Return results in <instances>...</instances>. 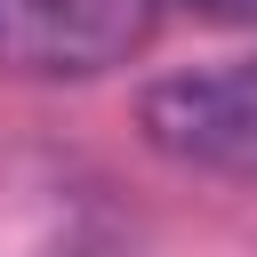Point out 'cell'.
<instances>
[{
  "mask_svg": "<svg viewBox=\"0 0 257 257\" xmlns=\"http://www.w3.org/2000/svg\"><path fill=\"white\" fill-rule=\"evenodd\" d=\"M137 128L177 169L257 177V56L201 64V72H161L137 96Z\"/></svg>",
  "mask_w": 257,
  "mask_h": 257,
  "instance_id": "1",
  "label": "cell"
},
{
  "mask_svg": "<svg viewBox=\"0 0 257 257\" xmlns=\"http://www.w3.org/2000/svg\"><path fill=\"white\" fill-rule=\"evenodd\" d=\"M161 24V0H0V72L96 80L128 64Z\"/></svg>",
  "mask_w": 257,
  "mask_h": 257,
  "instance_id": "2",
  "label": "cell"
},
{
  "mask_svg": "<svg viewBox=\"0 0 257 257\" xmlns=\"http://www.w3.org/2000/svg\"><path fill=\"white\" fill-rule=\"evenodd\" d=\"M177 8H193L209 24H257V0H177Z\"/></svg>",
  "mask_w": 257,
  "mask_h": 257,
  "instance_id": "3",
  "label": "cell"
}]
</instances>
